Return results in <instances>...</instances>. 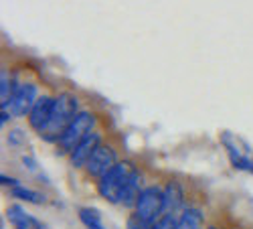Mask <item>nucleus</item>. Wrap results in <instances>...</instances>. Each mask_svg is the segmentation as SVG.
<instances>
[{"label":"nucleus","instance_id":"obj_14","mask_svg":"<svg viewBox=\"0 0 253 229\" xmlns=\"http://www.w3.org/2000/svg\"><path fill=\"white\" fill-rule=\"evenodd\" d=\"M203 211L197 207H191V209H184L180 213L176 229H203Z\"/></svg>","mask_w":253,"mask_h":229},{"label":"nucleus","instance_id":"obj_7","mask_svg":"<svg viewBox=\"0 0 253 229\" xmlns=\"http://www.w3.org/2000/svg\"><path fill=\"white\" fill-rule=\"evenodd\" d=\"M116 162H118V154H116L114 146L101 144V146L93 152V156L89 158V162L85 164V171H87V175L91 179H101Z\"/></svg>","mask_w":253,"mask_h":229},{"label":"nucleus","instance_id":"obj_4","mask_svg":"<svg viewBox=\"0 0 253 229\" xmlns=\"http://www.w3.org/2000/svg\"><path fill=\"white\" fill-rule=\"evenodd\" d=\"M132 171H134V166H132L130 162L118 160L101 179H97V193H99L105 201H108V203H116V205H118L120 193H122V189H124L126 181L130 179Z\"/></svg>","mask_w":253,"mask_h":229},{"label":"nucleus","instance_id":"obj_6","mask_svg":"<svg viewBox=\"0 0 253 229\" xmlns=\"http://www.w3.org/2000/svg\"><path fill=\"white\" fill-rule=\"evenodd\" d=\"M221 142H223V146H225V150L229 154L231 164H233L237 171H245V173L253 175V156H251L249 150L239 148L237 136H233L231 132H223L221 134Z\"/></svg>","mask_w":253,"mask_h":229},{"label":"nucleus","instance_id":"obj_17","mask_svg":"<svg viewBox=\"0 0 253 229\" xmlns=\"http://www.w3.org/2000/svg\"><path fill=\"white\" fill-rule=\"evenodd\" d=\"M178 225V217H172V215H162L158 219V223L152 227V229H176Z\"/></svg>","mask_w":253,"mask_h":229},{"label":"nucleus","instance_id":"obj_10","mask_svg":"<svg viewBox=\"0 0 253 229\" xmlns=\"http://www.w3.org/2000/svg\"><path fill=\"white\" fill-rule=\"evenodd\" d=\"M140 193H142V175H140V171H136V169H134V171H132V175H130V179L126 181L122 193H120L118 205H124V207H134V205H136V201H138V197H140Z\"/></svg>","mask_w":253,"mask_h":229},{"label":"nucleus","instance_id":"obj_16","mask_svg":"<svg viewBox=\"0 0 253 229\" xmlns=\"http://www.w3.org/2000/svg\"><path fill=\"white\" fill-rule=\"evenodd\" d=\"M12 197H18V199H23V201L35 203V205H41V203L45 201V199H43V195H41V193L31 191V189H27V186H23V184H16V186H12Z\"/></svg>","mask_w":253,"mask_h":229},{"label":"nucleus","instance_id":"obj_3","mask_svg":"<svg viewBox=\"0 0 253 229\" xmlns=\"http://www.w3.org/2000/svg\"><path fill=\"white\" fill-rule=\"evenodd\" d=\"M93 130H95V116L87 110H79L75 120L69 124L67 130L63 132V136L57 142L59 152L61 154H71Z\"/></svg>","mask_w":253,"mask_h":229},{"label":"nucleus","instance_id":"obj_11","mask_svg":"<svg viewBox=\"0 0 253 229\" xmlns=\"http://www.w3.org/2000/svg\"><path fill=\"white\" fill-rule=\"evenodd\" d=\"M182 189L176 183H168L164 186V215H172V217H180L182 209Z\"/></svg>","mask_w":253,"mask_h":229},{"label":"nucleus","instance_id":"obj_8","mask_svg":"<svg viewBox=\"0 0 253 229\" xmlns=\"http://www.w3.org/2000/svg\"><path fill=\"white\" fill-rule=\"evenodd\" d=\"M101 134L99 132H91L85 140H83L79 146L69 154V162H71V166H75V169H85V164L89 162V158L93 156V152L101 146Z\"/></svg>","mask_w":253,"mask_h":229},{"label":"nucleus","instance_id":"obj_2","mask_svg":"<svg viewBox=\"0 0 253 229\" xmlns=\"http://www.w3.org/2000/svg\"><path fill=\"white\" fill-rule=\"evenodd\" d=\"M146 227L152 229L158 219L164 215V189L152 184V186H144L136 205H134V213Z\"/></svg>","mask_w":253,"mask_h":229},{"label":"nucleus","instance_id":"obj_15","mask_svg":"<svg viewBox=\"0 0 253 229\" xmlns=\"http://www.w3.org/2000/svg\"><path fill=\"white\" fill-rule=\"evenodd\" d=\"M77 213H79L81 223L85 225L87 229H105L103 223H101V215H99L97 209H91V207H81Z\"/></svg>","mask_w":253,"mask_h":229},{"label":"nucleus","instance_id":"obj_12","mask_svg":"<svg viewBox=\"0 0 253 229\" xmlns=\"http://www.w3.org/2000/svg\"><path fill=\"white\" fill-rule=\"evenodd\" d=\"M6 215H8V221L12 223L14 229H47L39 219H35L33 215H29V213L23 209V207H18V205L8 207Z\"/></svg>","mask_w":253,"mask_h":229},{"label":"nucleus","instance_id":"obj_9","mask_svg":"<svg viewBox=\"0 0 253 229\" xmlns=\"http://www.w3.org/2000/svg\"><path fill=\"white\" fill-rule=\"evenodd\" d=\"M53 106H55V97H51V95H39L37 103H35L33 110L27 116L29 126L35 132H41L47 126V122H49V118L53 114Z\"/></svg>","mask_w":253,"mask_h":229},{"label":"nucleus","instance_id":"obj_1","mask_svg":"<svg viewBox=\"0 0 253 229\" xmlns=\"http://www.w3.org/2000/svg\"><path fill=\"white\" fill-rule=\"evenodd\" d=\"M77 114H79V101L73 93L57 95L55 106H53V114L47 122V126L39 132V136L47 142H59V138L67 130L69 124L75 120Z\"/></svg>","mask_w":253,"mask_h":229},{"label":"nucleus","instance_id":"obj_5","mask_svg":"<svg viewBox=\"0 0 253 229\" xmlns=\"http://www.w3.org/2000/svg\"><path fill=\"white\" fill-rule=\"evenodd\" d=\"M39 99V90H37V83H20L18 90L14 92L10 103L4 108L6 112H10L12 118H25L29 116V112L33 110V106Z\"/></svg>","mask_w":253,"mask_h":229},{"label":"nucleus","instance_id":"obj_13","mask_svg":"<svg viewBox=\"0 0 253 229\" xmlns=\"http://www.w3.org/2000/svg\"><path fill=\"white\" fill-rule=\"evenodd\" d=\"M16 90H18L16 77L10 71L2 69V73H0V108H2V110L10 103V99H12Z\"/></svg>","mask_w":253,"mask_h":229},{"label":"nucleus","instance_id":"obj_18","mask_svg":"<svg viewBox=\"0 0 253 229\" xmlns=\"http://www.w3.org/2000/svg\"><path fill=\"white\" fill-rule=\"evenodd\" d=\"M209 229H219V227H209Z\"/></svg>","mask_w":253,"mask_h":229}]
</instances>
